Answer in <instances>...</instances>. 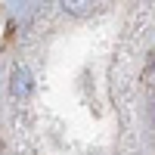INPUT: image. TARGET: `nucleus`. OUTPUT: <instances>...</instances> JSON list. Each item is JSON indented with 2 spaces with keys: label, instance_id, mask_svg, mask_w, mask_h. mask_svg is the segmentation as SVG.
<instances>
[{
  "label": "nucleus",
  "instance_id": "obj_1",
  "mask_svg": "<svg viewBox=\"0 0 155 155\" xmlns=\"http://www.w3.org/2000/svg\"><path fill=\"white\" fill-rule=\"evenodd\" d=\"M9 93H12V99H25L31 93V74H28V68H16L12 71V81H9Z\"/></svg>",
  "mask_w": 155,
  "mask_h": 155
},
{
  "label": "nucleus",
  "instance_id": "obj_2",
  "mask_svg": "<svg viewBox=\"0 0 155 155\" xmlns=\"http://www.w3.org/2000/svg\"><path fill=\"white\" fill-rule=\"evenodd\" d=\"M62 6H65L71 16H87V12L93 9V0H62Z\"/></svg>",
  "mask_w": 155,
  "mask_h": 155
}]
</instances>
